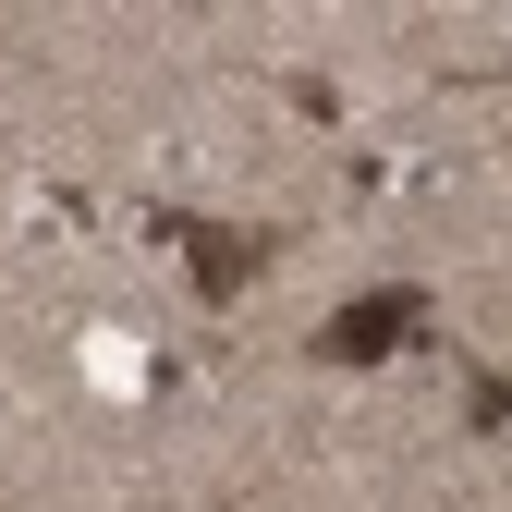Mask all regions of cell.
Here are the masks:
<instances>
[{"mask_svg":"<svg viewBox=\"0 0 512 512\" xmlns=\"http://www.w3.org/2000/svg\"><path fill=\"white\" fill-rule=\"evenodd\" d=\"M86 378H98V391H135L147 366H135V342H86Z\"/></svg>","mask_w":512,"mask_h":512,"instance_id":"1","label":"cell"}]
</instances>
